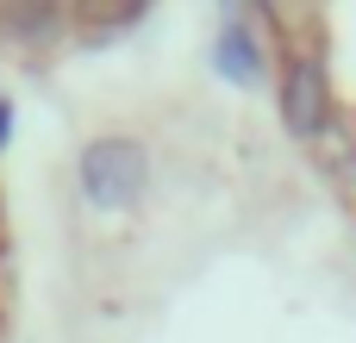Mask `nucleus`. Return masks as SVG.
Here are the masks:
<instances>
[{
    "instance_id": "nucleus-1",
    "label": "nucleus",
    "mask_w": 356,
    "mask_h": 343,
    "mask_svg": "<svg viewBox=\"0 0 356 343\" xmlns=\"http://www.w3.org/2000/svg\"><path fill=\"white\" fill-rule=\"evenodd\" d=\"M75 175H81L88 206H100V212H125V206H138V200H144V187H150V150H144L138 137L113 131V137L81 144Z\"/></svg>"
},
{
    "instance_id": "nucleus-2",
    "label": "nucleus",
    "mask_w": 356,
    "mask_h": 343,
    "mask_svg": "<svg viewBox=\"0 0 356 343\" xmlns=\"http://www.w3.org/2000/svg\"><path fill=\"white\" fill-rule=\"evenodd\" d=\"M282 106H288V131H300V137H313V131L325 125V69H319L313 56L288 69V94H282Z\"/></svg>"
},
{
    "instance_id": "nucleus-3",
    "label": "nucleus",
    "mask_w": 356,
    "mask_h": 343,
    "mask_svg": "<svg viewBox=\"0 0 356 343\" xmlns=\"http://www.w3.org/2000/svg\"><path fill=\"white\" fill-rule=\"evenodd\" d=\"M219 50H225V69H232V75H250V69H257V62H250L244 31H225V44H219Z\"/></svg>"
}]
</instances>
